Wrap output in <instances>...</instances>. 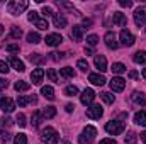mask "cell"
I'll use <instances>...</instances> for the list:
<instances>
[{"label":"cell","instance_id":"1","mask_svg":"<svg viewBox=\"0 0 146 144\" xmlns=\"http://www.w3.org/2000/svg\"><path fill=\"white\" fill-rule=\"evenodd\" d=\"M27 7H29V3H27L26 0H12V2L7 3V10H9V14H12V15L22 14Z\"/></svg>","mask_w":146,"mask_h":144},{"label":"cell","instance_id":"2","mask_svg":"<svg viewBox=\"0 0 146 144\" xmlns=\"http://www.w3.org/2000/svg\"><path fill=\"white\" fill-rule=\"evenodd\" d=\"M41 139H42L44 144H58L60 134H58L53 127H46V129H42V132H41Z\"/></svg>","mask_w":146,"mask_h":144},{"label":"cell","instance_id":"3","mask_svg":"<svg viewBox=\"0 0 146 144\" xmlns=\"http://www.w3.org/2000/svg\"><path fill=\"white\" fill-rule=\"evenodd\" d=\"M106 131L112 134V136H117V134H121L122 131H124V122H121V120H110L106 124Z\"/></svg>","mask_w":146,"mask_h":144},{"label":"cell","instance_id":"4","mask_svg":"<svg viewBox=\"0 0 146 144\" xmlns=\"http://www.w3.org/2000/svg\"><path fill=\"white\" fill-rule=\"evenodd\" d=\"M29 20L36 24V27H37V29H42V31H46V29L49 27L48 20H46V19H39L37 12H34V10H31V12H29Z\"/></svg>","mask_w":146,"mask_h":144},{"label":"cell","instance_id":"5","mask_svg":"<svg viewBox=\"0 0 146 144\" xmlns=\"http://www.w3.org/2000/svg\"><path fill=\"white\" fill-rule=\"evenodd\" d=\"M94 98H95V92H94L92 88H85V90L82 92V95H80V100H82L83 105H90V104L94 102Z\"/></svg>","mask_w":146,"mask_h":144},{"label":"cell","instance_id":"6","mask_svg":"<svg viewBox=\"0 0 146 144\" xmlns=\"http://www.w3.org/2000/svg\"><path fill=\"white\" fill-rule=\"evenodd\" d=\"M134 22L138 26H143L146 22V5H141V7L136 9V12H134Z\"/></svg>","mask_w":146,"mask_h":144},{"label":"cell","instance_id":"7","mask_svg":"<svg viewBox=\"0 0 146 144\" xmlns=\"http://www.w3.org/2000/svg\"><path fill=\"white\" fill-rule=\"evenodd\" d=\"M119 39H121V44H122V46H133V44H134V36H133L127 29H122V31H121Z\"/></svg>","mask_w":146,"mask_h":144},{"label":"cell","instance_id":"8","mask_svg":"<svg viewBox=\"0 0 146 144\" xmlns=\"http://www.w3.org/2000/svg\"><path fill=\"white\" fill-rule=\"evenodd\" d=\"M124 87H126V80H124V78H121V76H114V78L110 80V88H112L114 92H122Z\"/></svg>","mask_w":146,"mask_h":144},{"label":"cell","instance_id":"9","mask_svg":"<svg viewBox=\"0 0 146 144\" xmlns=\"http://www.w3.org/2000/svg\"><path fill=\"white\" fill-rule=\"evenodd\" d=\"M0 108H2L3 112L10 114V112L15 108V104L12 102V98H9V97H2V98H0Z\"/></svg>","mask_w":146,"mask_h":144},{"label":"cell","instance_id":"10","mask_svg":"<svg viewBox=\"0 0 146 144\" xmlns=\"http://www.w3.org/2000/svg\"><path fill=\"white\" fill-rule=\"evenodd\" d=\"M104 114V110L100 105H92L90 108H87V117L88 119H100Z\"/></svg>","mask_w":146,"mask_h":144},{"label":"cell","instance_id":"11","mask_svg":"<svg viewBox=\"0 0 146 144\" xmlns=\"http://www.w3.org/2000/svg\"><path fill=\"white\" fill-rule=\"evenodd\" d=\"M104 41H106V46H107L109 49H117V46H119L117 37H115L114 32H107V34L104 36Z\"/></svg>","mask_w":146,"mask_h":144},{"label":"cell","instance_id":"12","mask_svg":"<svg viewBox=\"0 0 146 144\" xmlns=\"http://www.w3.org/2000/svg\"><path fill=\"white\" fill-rule=\"evenodd\" d=\"M53 24H54V27H58V29H63V27H66V17L63 15V14H54L53 15Z\"/></svg>","mask_w":146,"mask_h":144},{"label":"cell","instance_id":"13","mask_svg":"<svg viewBox=\"0 0 146 144\" xmlns=\"http://www.w3.org/2000/svg\"><path fill=\"white\" fill-rule=\"evenodd\" d=\"M44 41H46L48 46H53V48H54V46H60V44L63 42V37L60 36V34H49V36H46Z\"/></svg>","mask_w":146,"mask_h":144},{"label":"cell","instance_id":"14","mask_svg":"<svg viewBox=\"0 0 146 144\" xmlns=\"http://www.w3.org/2000/svg\"><path fill=\"white\" fill-rule=\"evenodd\" d=\"M88 80L94 83V85H97V87H102V85H106V78H104V75H99V73H90L88 75Z\"/></svg>","mask_w":146,"mask_h":144},{"label":"cell","instance_id":"15","mask_svg":"<svg viewBox=\"0 0 146 144\" xmlns=\"http://www.w3.org/2000/svg\"><path fill=\"white\" fill-rule=\"evenodd\" d=\"M94 63H95V66H97V70H99V71L104 73L106 70H107V59H106L102 54H97V56H95V59H94Z\"/></svg>","mask_w":146,"mask_h":144},{"label":"cell","instance_id":"16","mask_svg":"<svg viewBox=\"0 0 146 144\" xmlns=\"http://www.w3.org/2000/svg\"><path fill=\"white\" fill-rule=\"evenodd\" d=\"M36 102H37V97H34V95H31V97L19 95V98H17V104H19V107H26L27 104H36Z\"/></svg>","mask_w":146,"mask_h":144},{"label":"cell","instance_id":"17","mask_svg":"<svg viewBox=\"0 0 146 144\" xmlns=\"http://www.w3.org/2000/svg\"><path fill=\"white\" fill-rule=\"evenodd\" d=\"M70 37L73 41H82L83 39V27L82 26H73L72 32H70Z\"/></svg>","mask_w":146,"mask_h":144},{"label":"cell","instance_id":"18","mask_svg":"<svg viewBox=\"0 0 146 144\" xmlns=\"http://www.w3.org/2000/svg\"><path fill=\"white\" fill-rule=\"evenodd\" d=\"M42 76H44V70L42 68H36L34 71L31 73V80H33L34 85H39L42 81Z\"/></svg>","mask_w":146,"mask_h":144},{"label":"cell","instance_id":"19","mask_svg":"<svg viewBox=\"0 0 146 144\" xmlns=\"http://www.w3.org/2000/svg\"><path fill=\"white\" fill-rule=\"evenodd\" d=\"M131 100L136 104V105H141V107H146V98L143 93H139V92H136V93H133L131 95Z\"/></svg>","mask_w":146,"mask_h":144},{"label":"cell","instance_id":"20","mask_svg":"<svg viewBox=\"0 0 146 144\" xmlns=\"http://www.w3.org/2000/svg\"><path fill=\"white\" fill-rule=\"evenodd\" d=\"M112 20H114V24H117V26H126V24H127V19L124 17L122 12H114Z\"/></svg>","mask_w":146,"mask_h":144},{"label":"cell","instance_id":"21","mask_svg":"<svg viewBox=\"0 0 146 144\" xmlns=\"http://www.w3.org/2000/svg\"><path fill=\"white\" fill-rule=\"evenodd\" d=\"M9 61H10V65H12V68H14L15 71H24V70H26L24 63H22V61H21L19 58H14V56H12V58H10Z\"/></svg>","mask_w":146,"mask_h":144},{"label":"cell","instance_id":"22","mask_svg":"<svg viewBox=\"0 0 146 144\" xmlns=\"http://www.w3.org/2000/svg\"><path fill=\"white\" fill-rule=\"evenodd\" d=\"M134 122H136L138 126H146V112L145 110L136 112V115H134Z\"/></svg>","mask_w":146,"mask_h":144},{"label":"cell","instance_id":"23","mask_svg":"<svg viewBox=\"0 0 146 144\" xmlns=\"http://www.w3.org/2000/svg\"><path fill=\"white\" fill-rule=\"evenodd\" d=\"M41 93H42L48 100H54V90H53V87H42V88H41Z\"/></svg>","mask_w":146,"mask_h":144},{"label":"cell","instance_id":"24","mask_svg":"<svg viewBox=\"0 0 146 144\" xmlns=\"http://www.w3.org/2000/svg\"><path fill=\"white\" fill-rule=\"evenodd\" d=\"M41 115H42L44 119H53V117L56 115V108L54 107H44L42 112H41Z\"/></svg>","mask_w":146,"mask_h":144},{"label":"cell","instance_id":"25","mask_svg":"<svg viewBox=\"0 0 146 144\" xmlns=\"http://www.w3.org/2000/svg\"><path fill=\"white\" fill-rule=\"evenodd\" d=\"M133 59H134V63H138V65H145L146 63V51H138V53L133 56Z\"/></svg>","mask_w":146,"mask_h":144},{"label":"cell","instance_id":"26","mask_svg":"<svg viewBox=\"0 0 146 144\" xmlns=\"http://www.w3.org/2000/svg\"><path fill=\"white\" fill-rule=\"evenodd\" d=\"M14 88H15L17 92H27V90L31 88V85H29V83H26V81H22V80H19V81H15Z\"/></svg>","mask_w":146,"mask_h":144},{"label":"cell","instance_id":"27","mask_svg":"<svg viewBox=\"0 0 146 144\" xmlns=\"http://www.w3.org/2000/svg\"><path fill=\"white\" fill-rule=\"evenodd\" d=\"M83 136H88V139H94V137L97 136V129L92 127V126H87V127L83 129Z\"/></svg>","mask_w":146,"mask_h":144},{"label":"cell","instance_id":"28","mask_svg":"<svg viewBox=\"0 0 146 144\" xmlns=\"http://www.w3.org/2000/svg\"><path fill=\"white\" fill-rule=\"evenodd\" d=\"M110 70H112V73H114V75H122V73L126 71V66H124L122 63H114Z\"/></svg>","mask_w":146,"mask_h":144},{"label":"cell","instance_id":"29","mask_svg":"<svg viewBox=\"0 0 146 144\" xmlns=\"http://www.w3.org/2000/svg\"><path fill=\"white\" fill-rule=\"evenodd\" d=\"M60 75H61V76H65V78H73V76H75V70L70 68V66H65V68H61V70H60Z\"/></svg>","mask_w":146,"mask_h":144},{"label":"cell","instance_id":"30","mask_svg":"<svg viewBox=\"0 0 146 144\" xmlns=\"http://www.w3.org/2000/svg\"><path fill=\"white\" fill-rule=\"evenodd\" d=\"M41 117H42V115H41V112H33V117H31V120H33V126H34V127H37V126H39V124H41Z\"/></svg>","mask_w":146,"mask_h":144},{"label":"cell","instance_id":"31","mask_svg":"<svg viewBox=\"0 0 146 144\" xmlns=\"http://www.w3.org/2000/svg\"><path fill=\"white\" fill-rule=\"evenodd\" d=\"M76 93H78V88L73 87V85H70V87L65 88V95H66V97H75Z\"/></svg>","mask_w":146,"mask_h":144},{"label":"cell","instance_id":"32","mask_svg":"<svg viewBox=\"0 0 146 144\" xmlns=\"http://www.w3.org/2000/svg\"><path fill=\"white\" fill-rule=\"evenodd\" d=\"M27 41L33 42V44H37V42L41 41V36H39L37 32H29V34H27Z\"/></svg>","mask_w":146,"mask_h":144},{"label":"cell","instance_id":"33","mask_svg":"<svg viewBox=\"0 0 146 144\" xmlns=\"http://www.w3.org/2000/svg\"><path fill=\"white\" fill-rule=\"evenodd\" d=\"M14 144H27V137H26V134H17L15 136V139H14Z\"/></svg>","mask_w":146,"mask_h":144},{"label":"cell","instance_id":"34","mask_svg":"<svg viewBox=\"0 0 146 144\" xmlns=\"http://www.w3.org/2000/svg\"><path fill=\"white\" fill-rule=\"evenodd\" d=\"M124 141H126V144H134L136 141H138V136H136L134 132H129V134L124 137Z\"/></svg>","mask_w":146,"mask_h":144},{"label":"cell","instance_id":"35","mask_svg":"<svg viewBox=\"0 0 146 144\" xmlns=\"http://www.w3.org/2000/svg\"><path fill=\"white\" fill-rule=\"evenodd\" d=\"M100 97H102V100H104L106 104H112V102H114V95H112V93H109V92H104Z\"/></svg>","mask_w":146,"mask_h":144},{"label":"cell","instance_id":"36","mask_svg":"<svg viewBox=\"0 0 146 144\" xmlns=\"http://www.w3.org/2000/svg\"><path fill=\"white\" fill-rule=\"evenodd\" d=\"M97 42H99V37L95 36V34H90V36L87 37V44L88 46H97Z\"/></svg>","mask_w":146,"mask_h":144},{"label":"cell","instance_id":"37","mask_svg":"<svg viewBox=\"0 0 146 144\" xmlns=\"http://www.w3.org/2000/svg\"><path fill=\"white\" fill-rule=\"evenodd\" d=\"M46 76H48L51 81H58V75H56V71H54L53 68H49V70L46 71Z\"/></svg>","mask_w":146,"mask_h":144},{"label":"cell","instance_id":"38","mask_svg":"<svg viewBox=\"0 0 146 144\" xmlns=\"http://www.w3.org/2000/svg\"><path fill=\"white\" fill-rule=\"evenodd\" d=\"M76 66H78L82 71H87V70H88V63H87L85 59H78V61H76Z\"/></svg>","mask_w":146,"mask_h":144},{"label":"cell","instance_id":"39","mask_svg":"<svg viewBox=\"0 0 146 144\" xmlns=\"http://www.w3.org/2000/svg\"><path fill=\"white\" fill-rule=\"evenodd\" d=\"M10 36L14 37V39H19V37L22 36V31H21L19 27H12V31H10Z\"/></svg>","mask_w":146,"mask_h":144},{"label":"cell","instance_id":"40","mask_svg":"<svg viewBox=\"0 0 146 144\" xmlns=\"http://www.w3.org/2000/svg\"><path fill=\"white\" fill-rule=\"evenodd\" d=\"M0 141L2 143H9L10 141V134L7 131H0Z\"/></svg>","mask_w":146,"mask_h":144},{"label":"cell","instance_id":"41","mask_svg":"<svg viewBox=\"0 0 146 144\" xmlns=\"http://www.w3.org/2000/svg\"><path fill=\"white\" fill-rule=\"evenodd\" d=\"M42 15H44V17H53L54 12H53L51 7H42Z\"/></svg>","mask_w":146,"mask_h":144},{"label":"cell","instance_id":"42","mask_svg":"<svg viewBox=\"0 0 146 144\" xmlns=\"http://www.w3.org/2000/svg\"><path fill=\"white\" fill-rule=\"evenodd\" d=\"M15 120H17V124H19L21 127H26V115H24V114H19Z\"/></svg>","mask_w":146,"mask_h":144},{"label":"cell","instance_id":"43","mask_svg":"<svg viewBox=\"0 0 146 144\" xmlns=\"http://www.w3.org/2000/svg\"><path fill=\"white\" fill-rule=\"evenodd\" d=\"M5 49H7L9 53H17V51H19V46H17V44H9Z\"/></svg>","mask_w":146,"mask_h":144},{"label":"cell","instance_id":"44","mask_svg":"<svg viewBox=\"0 0 146 144\" xmlns=\"http://www.w3.org/2000/svg\"><path fill=\"white\" fill-rule=\"evenodd\" d=\"M29 59H31V61H36V63L44 61V58H42V56H37V54H31V56H29Z\"/></svg>","mask_w":146,"mask_h":144},{"label":"cell","instance_id":"45","mask_svg":"<svg viewBox=\"0 0 146 144\" xmlns=\"http://www.w3.org/2000/svg\"><path fill=\"white\" fill-rule=\"evenodd\" d=\"M63 58V53H51V59L53 61H60Z\"/></svg>","mask_w":146,"mask_h":144},{"label":"cell","instance_id":"46","mask_svg":"<svg viewBox=\"0 0 146 144\" xmlns=\"http://www.w3.org/2000/svg\"><path fill=\"white\" fill-rule=\"evenodd\" d=\"M119 5H121V7H127V9H129V7H133V2H131V0H121V2H119Z\"/></svg>","mask_w":146,"mask_h":144},{"label":"cell","instance_id":"47","mask_svg":"<svg viewBox=\"0 0 146 144\" xmlns=\"http://www.w3.org/2000/svg\"><path fill=\"white\" fill-rule=\"evenodd\" d=\"M7 71H9L7 63H5V61H0V73H7Z\"/></svg>","mask_w":146,"mask_h":144},{"label":"cell","instance_id":"48","mask_svg":"<svg viewBox=\"0 0 146 144\" xmlns=\"http://www.w3.org/2000/svg\"><path fill=\"white\" fill-rule=\"evenodd\" d=\"M7 87H9V81L5 78H0V90H5Z\"/></svg>","mask_w":146,"mask_h":144},{"label":"cell","instance_id":"49","mask_svg":"<svg viewBox=\"0 0 146 144\" xmlns=\"http://www.w3.org/2000/svg\"><path fill=\"white\" fill-rule=\"evenodd\" d=\"M2 124H3V127H5V126L10 127V126H12V120H10L9 117H3V119H2Z\"/></svg>","mask_w":146,"mask_h":144},{"label":"cell","instance_id":"50","mask_svg":"<svg viewBox=\"0 0 146 144\" xmlns=\"http://www.w3.org/2000/svg\"><path fill=\"white\" fill-rule=\"evenodd\" d=\"M80 144H90L92 143V139H88V137H85V136H80Z\"/></svg>","mask_w":146,"mask_h":144},{"label":"cell","instance_id":"51","mask_svg":"<svg viewBox=\"0 0 146 144\" xmlns=\"http://www.w3.org/2000/svg\"><path fill=\"white\" fill-rule=\"evenodd\" d=\"M100 144H117V143H115V139H102Z\"/></svg>","mask_w":146,"mask_h":144},{"label":"cell","instance_id":"52","mask_svg":"<svg viewBox=\"0 0 146 144\" xmlns=\"http://www.w3.org/2000/svg\"><path fill=\"white\" fill-rule=\"evenodd\" d=\"M129 78H133V80H134V78H138V71H134V70H133V71H129Z\"/></svg>","mask_w":146,"mask_h":144},{"label":"cell","instance_id":"53","mask_svg":"<svg viewBox=\"0 0 146 144\" xmlns=\"http://www.w3.org/2000/svg\"><path fill=\"white\" fill-rule=\"evenodd\" d=\"M73 108H75V105L73 104H68L66 105V112H73Z\"/></svg>","mask_w":146,"mask_h":144},{"label":"cell","instance_id":"54","mask_svg":"<svg viewBox=\"0 0 146 144\" xmlns=\"http://www.w3.org/2000/svg\"><path fill=\"white\" fill-rule=\"evenodd\" d=\"M83 26H85V27H87V26H92V20H90V19H85V20H83Z\"/></svg>","mask_w":146,"mask_h":144},{"label":"cell","instance_id":"55","mask_svg":"<svg viewBox=\"0 0 146 144\" xmlns=\"http://www.w3.org/2000/svg\"><path fill=\"white\" fill-rule=\"evenodd\" d=\"M141 141L146 144V131H145V132H141Z\"/></svg>","mask_w":146,"mask_h":144},{"label":"cell","instance_id":"56","mask_svg":"<svg viewBox=\"0 0 146 144\" xmlns=\"http://www.w3.org/2000/svg\"><path fill=\"white\" fill-rule=\"evenodd\" d=\"M85 54H87V56L92 54V49H90V48H85Z\"/></svg>","mask_w":146,"mask_h":144},{"label":"cell","instance_id":"57","mask_svg":"<svg viewBox=\"0 0 146 144\" xmlns=\"http://www.w3.org/2000/svg\"><path fill=\"white\" fill-rule=\"evenodd\" d=\"M2 34H3V26L0 24V36H2Z\"/></svg>","mask_w":146,"mask_h":144},{"label":"cell","instance_id":"58","mask_svg":"<svg viewBox=\"0 0 146 144\" xmlns=\"http://www.w3.org/2000/svg\"><path fill=\"white\" fill-rule=\"evenodd\" d=\"M143 78H145V80H146V68H145V70H143Z\"/></svg>","mask_w":146,"mask_h":144}]
</instances>
